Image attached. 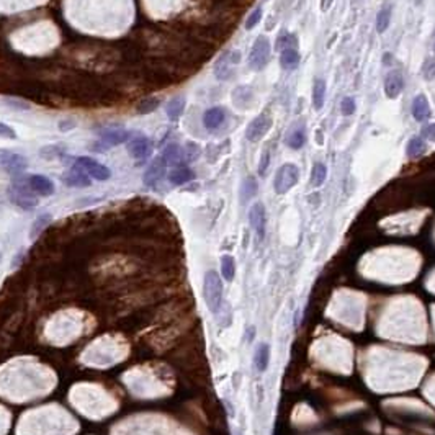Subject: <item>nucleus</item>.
Returning a JSON list of instances; mask_svg holds the SVG:
<instances>
[{
	"label": "nucleus",
	"instance_id": "obj_1",
	"mask_svg": "<svg viewBox=\"0 0 435 435\" xmlns=\"http://www.w3.org/2000/svg\"><path fill=\"white\" fill-rule=\"evenodd\" d=\"M7 193H9V198L13 205L23 210H33L34 206H38V195L31 190L30 183H28V177H15Z\"/></svg>",
	"mask_w": 435,
	"mask_h": 435
},
{
	"label": "nucleus",
	"instance_id": "obj_2",
	"mask_svg": "<svg viewBox=\"0 0 435 435\" xmlns=\"http://www.w3.org/2000/svg\"><path fill=\"white\" fill-rule=\"evenodd\" d=\"M203 296L208 309L213 314H219L221 308H223V282H221L219 273L215 270L205 273L203 280Z\"/></svg>",
	"mask_w": 435,
	"mask_h": 435
},
{
	"label": "nucleus",
	"instance_id": "obj_3",
	"mask_svg": "<svg viewBox=\"0 0 435 435\" xmlns=\"http://www.w3.org/2000/svg\"><path fill=\"white\" fill-rule=\"evenodd\" d=\"M299 180V170L295 164H283V166L276 170L273 188L276 195H285L295 187Z\"/></svg>",
	"mask_w": 435,
	"mask_h": 435
},
{
	"label": "nucleus",
	"instance_id": "obj_4",
	"mask_svg": "<svg viewBox=\"0 0 435 435\" xmlns=\"http://www.w3.org/2000/svg\"><path fill=\"white\" fill-rule=\"evenodd\" d=\"M133 134L123 130V128H105V130L98 131V141L97 144H100L98 147H95V151L102 152V151H108L110 147H115L123 144V142H128L131 139Z\"/></svg>",
	"mask_w": 435,
	"mask_h": 435
},
{
	"label": "nucleus",
	"instance_id": "obj_5",
	"mask_svg": "<svg viewBox=\"0 0 435 435\" xmlns=\"http://www.w3.org/2000/svg\"><path fill=\"white\" fill-rule=\"evenodd\" d=\"M270 53H272L270 41L265 36H259L251 49V54H249V66H251V69L257 70V72L265 69L270 59Z\"/></svg>",
	"mask_w": 435,
	"mask_h": 435
},
{
	"label": "nucleus",
	"instance_id": "obj_6",
	"mask_svg": "<svg viewBox=\"0 0 435 435\" xmlns=\"http://www.w3.org/2000/svg\"><path fill=\"white\" fill-rule=\"evenodd\" d=\"M241 59V53L239 51H226L218 58L215 64V75L219 81H227L231 79L232 75V69L234 66L239 62Z\"/></svg>",
	"mask_w": 435,
	"mask_h": 435
},
{
	"label": "nucleus",
	"instance_id": "obj_7",
	"mask_svg": "<svg viewBox=\"0 0 435 435\" xmlns=\"http://www.w3.org/2000/svg\"><path fill=\"white\" fill-rule=\"evenodd\" d=\"M0 167H2L5 172H9L12 175L18 177L21 172H25L28 167V161L17 152H10V151H0Z\"/></svg>",
	"mask_w": 435,
	"mask_h": 435
},
{
	"label": "nucleus",
	"instance_id": "obj_8",
	"mask_svg": "<svg viewBox=\"0 0 435 435\" xmlns=\"http://www.w3.org/2000/svg\"><path fill=\"white\" fill-rule=\"evenodd\" d=\"M75 162L79 164V166L85 170V172L89 174L90 178H95V180H108V178L111 177V170L103 166V164H100L97 159L94 157H89V155H85V157H77Z\"/></svg>",
	"mask_w": 435,
	"mask_h": 435
},
{
	"label": "nucleus",
	"instance_id": "obj_9",
	"mask_svg": "<svg viewBox=\"0 0 435 435\" xmlns=\"http://www.w3.org/2000/svg\"><path fill=\"white\" fill-rule=\"evenodd\" d=\"M270 128H272V118L270 116L260 115L257 118H254L246 130V139L251 142H259L268 133Z\"/></svg>",
	"mask_w": 435,
	"mask_h": 435
},
{
	"label": "nucleus",
	"instance_id": "obj_10",
	"mask_svg": "<svg viewBox=\"0 0 435 435\" xmlns=\"http://www.w3.org/2000/svg\"><path fill=\"white\" fill-rule=\"evenodd\" d=\"M62 180L66 185H69V187H77V188H85L92 185L90 182L92 178L77 162H74L72 166H70V169L66 174H62Z\"/></svg>",
	"mask_w": 435,
	"mask_h": 435
},
{
	"label": "nucleus",
	"instance_id": "obj_11",
	"mask_svg": "<svg viewBox=\"0 0 435 435\" xmlns=\"http://www.w3.org/2000/svg\"><path fill=\"white\" fill-rule=\"evenodd\" d=\"M152 151V144L149 141L147 136H142V134H138V136H133L128 142V152L136 161L144 162L147 159V155L151 154Z\"/></svg>",
	"mask_w": 435,
	"mask_h": 435
},
{
	"label": "nucleus",
	"instance_id": "obj_12",
	"mask_svg": "<svg viewBox=\"0 0 435 435\" xmlns=\"http://www.w3.org/2000/svg\"><path fill=\"white\" fill-rule=\"evenodd\" d=\"M249 223H251L252 229L255 231V236L259 241H263L265 238V224H267V216H265V208L262 203L252 205L251 211H249Z\"/></svg>",
	"mask_w": 435,
	"mask_h": 435
},
{
	"label": "nucleus",
	"instance_id": "obj_13",
	"mask_svg": "<svg viewBox=\"0 0 435 435\" xmlns=\"http://www.w3.org/2000/svg\"><path fill=\"white\" fill-rule=\"evenodd\" d=\"M166 170H167V164L164 162V159L161 157V155L159 157H155L144 172V183L147 185V187L154 188L155 185H159L162 177L166 175Z\"/></svg>",
	"mask_w": 435,
	"mask_h": 435
},
{
	"label": "nucleus",
	"instance_id": "obj_14",
	"mask_svg": "<svg viewBox=\"0 0 435 435\" xmlns=\"http://www.w3.org/2000/svg\"><path fill=\"white\" fill-rule=\"evenodd\" d=\"M403 89H404V81L401 72H398V70L388 72L386 77H384V94H386V97L394 100L401 95Z\"/></svg>",
	"mask_w": 435,
	"mask_h": 435
},
{
	"label": "nucleus",
	"instance_id": "obj_15",
	"mask_svg": "<svg viewBox=\"0 0 435 435\" xmlns=\"http://www.w3.org/2000/svg\"><path fill=\"white\" fill-rule=\"evenodd\" d=\"M28 183H30V187L34 193L41 195V196H51L56 190L54 183L49 180L46 175H39V174L30 175L28 177Z\"/></svg>",
	"mask_w": 435,
	"mask_h": 435
},
{
	"label": "nucleus",
	"instance_id": "obj_16",
	"mask_svg": "<svg viewBox=\"0 0 435 435\" xmlns=\"http://www.w3.org/2000/svg\"><path fill=\"white\" fill-rule=\"evenodd\" d=\"M412 116L416 121L422 123V121L430 118V106H429V100L424 94L416 95L414 102H412Z\"/></svg>",
	"mask_w": 435,
	"mask_h": 435
},
{
	"label": "nucleus",
	"instance_id": "obj_17",
	"mask_svg": "<svg viewBox=\"0 0 435 435\" xmlns=\"http://www.w3.org/2000/svg\"><path fill=\"white\" fill-rule=\"evenodd\" d=\"M169 182L172 185H185L195 178V174L187 166H175L169 170Z\"/></svg>",
	"mask_w": 435,
	"mask_h": 435
},
{
	"label": "nucleus",
	"instance_id": "obj_18",
	"mask_svg": "<svg viewBox=\"0 0 435 435\" xmlns=\"http://www.w3.org/2000/svg\"><path fill=\"white\" fill-rule=\"evenodd\" d=\"M226 120V113L223 108H219V106H213V108L206 110L205 115H203V125L206 130H216V128H219L221 125L224 123Z\"/></svg>",
	"mask_w": 435,
	"mask_h": 435
},
{
	"label": "nucleus",
	"instance_id": "obj_19",
	"mask_svg": "<svg viewBox=\"0 0 435 435\" xmlns=\"http://www.w3.org/2000/svg\"><path fill=\"white\" fill-rule=\"evenodd\" d=\"M161 157L164 159V162L167 164V167H175V166H180L182 161L185 159L183 157V151L180 149V146L175 144V142H172V144H169L166 149L162 151Z\"/></svg>",
	"mask_w": 435,
	"mask_h": 435
},
{
	"label": "nucleus",
	"instance_id": "obj_20",
	"mask_svg": "<svg viewBox=\"0 0 435 435\" xmlns=\"http://www.w3.org/2000/svg\"><path fill=\"white\" fill-rule=\"evenodd\" d=\"M268 362H270V345L260 344L255 348L254 353V367L259 373H263L268 368Z\"/></svg>",
	"mask_w": 435,
	"mask_h": 435
},
{
	"label": "nucleus",
	"instance_id": "obj_21",
	"mask_svg": "<svg viewBox=\"0 0 435 435\" xmlns=\"http://www.w3.org/2000/svg\"><path fill=\"white\" fill-rule=\"evenodd\" d=\"M280 64L285 70H295L299 66V53L296 48H285L280 51Z\"/></svg>",
	"mask_w": 435,
	"mask_h": 435
},
{
	"label": "nucleus",
	"instance_id": "obj_22",
	"mask_svg": "<svg viewBox=\"0 0 435 435\" xmlns=\"http://www.w3.org/2000/svg\"><path fill=\"white\" fill-rule=\"evenodd\" d=\"M326 100V82L323 79H316L312 85V108L316 111L323 110Z\"/></svg>",
	"mask_w": 435,
	"mask_h": 435
},
{
	"label": "nucleus",
	"instance_id": "obj_23",
	"mask_svg": "<svg viewBox=\"0 0 435 435\" xmlns=\"http://www.w3.org/2000/svg\"><path fill=\"white\" fill-rule=\"evenodd\" d=\"M183 110H185V98L183 97H174L172 100H169V103L166 106L167 116L172 121H177L178 118H180Z\"/></svg>",
	"mask_w": 435,
	"mask_h": 435
},
{
	"label": "nucleus",
	"instance_id": "obj_24",
	"mask_svg": "<svg viewBox=\"0 0 435 435\" xmlns=\"http://www.w3.org/2000/svg\"><path fill=\"white\" fill-rule=\"evenodd\" d=\"M221 275H223L226 282L234 280V275H236V260L229 254H224L221 257Z\"/></svg>",
	"mask_w": 435,
	"mask_h": 435
},
{
	"label": "nucleus",
	"instance_id": "obj_25",
	"mask_svg": "<svg viewBox=\"0 0 435 435\" xmlns=\"http://www.w3.org/2000/svg\"><path fill=\"white\" fill-rule=\"evenodd\" d=\"M51 221H53V216L49 215V213H43V215H39L36 219H34V223H33V226H31L30 239H36L39 234L49 226V223H51Z\"/></svg>",
	"mask_w": 435,
	"mask_h": 435
},
{
	"label": "nucleus",
	"instance_id": "obj_26",
	"mask_svg": "<svg viewBox=\"0 0 435 435\" xmlns=\"http://www.w3.org/2000/svg\"><path fill=\"white\" fill-rule=\"evenodd\" d=\"M257 188H259L257 182H255L252 177L246 178V180L242 182V187H241V202L247 203L252 196H255V193H257Z\"/></svg>",
	"mask_w": 435,
	"mask_h": 435
},
{
	"label": "nucleus",
	"instance_id": "obj_27",
	"mask_svg": "<svg viewBox=\"0 0 435 435\" xmlns=\"http://www.w3.org/2000/svg\"><path fill=\"white\" fill-rule=\"evenodd\" d=\"M425 141L422 138H412L409 142H408V147H406V154L409 155V157H419V155H422L425 152Z\"/></svg>",
	"mask_w": 435,
	"mask_h": 435
},
{
	"label": "nucleus",
	"instance_id": "obj_28",
	"mask_svg": "<svg viewBox=\"0 0 435 435\" xmlns=\"http://www.w3.org/2000/svg\"><path fill=\"white\" fill-rule=\"evenodd\" d=\"M389 21H391V7H384V9H381L380 12H378L376 15V31L383 34L384 31L388 30L389 26Z\"/></svg>",
	"mask_w": 435,
	"mask_h": 435
},
{
	"label": "nucleus",
	"instance_id": "obj_29",
	"mask_svg": "<svg viewBox=\"0 0 435 435\" xmlns=\"http://www.w3.org/2000/svg\"><path fill=\"white\" fill-rule=\"evenodd\" d=\"M326 177H327V167L321 162L314 164L312 172H311V185L312 187H321V185L326 182Z\"/></svg>",
	"mask_w": 435,
	"mask_h": 435
},
{
	"label": "nucleus",
	"instance_id": "obj_30",
	"mask_svg": "<svg viewBox=\"0 0 435 435\" xmlns=\"http://www.w3.org/2000/svg\"><path fill=\"white\" fill-rule=\"evenodd\" d=\"M64 155H66V151H64L62 146H58V144H51V146H46L41 149V157L46 161L62 159Z\"/></svg>",
	"mask_w": 435,
	"mask_h": 435
},
{
	"label": "nucleus",
	"instance_id": "obj_31",
	"mask_svg": "<svg viewBox=\"0 0 435 435\" xmlns=\"http://www.w3.org/2000/svg\"><path fill=\"white\" fill-rule=\"evenodd\" d=\"M161 105V100L155 98V97H149L146 100H142V102L139 103L138 106V113L139 115H149V113H152L159 108Z\"/></svg>",
	"mask_w": 435,
	"mask_h": 435
},
{
	"label": "nucleus",
	"instance_id": "obj_32",
	"mask_svg": "<svg viewBox=\"0 0 435 435\" xmlns=\"http://www.w3.org/2000/svg\"><path fill=\"white\" fill-rule=\"evenodd\" d=\"M287 144L291 149H296V151H298V149H301L304 146V131L303 130L291 131L288 134V138H287Z\"/></svg>",
	"mask_w": 435,
	"mask_h": 435
},
{
	"label": "nucleus",
	"instance_id": "obj_33",
	"mask_svg": "<svg viewBox=\"0 0 435 435\" xmlns=\"http://www.w3.org/2000/svg\"><path fill=\"white\" fill-rule=\"evenodd\" d=\"M285 48H296L295 34H283L276 39V51H282Z\"/></svg>",
	"mask_w": 435,
	"mask_h": 435
},
{
	"label": "nucleus",
	"instance_id": "obj_34",
	"mask_svg": "<svg viewBox=\"0 0 435 435\" xmlns=\"http://www.w3.org/2000/svg\"><path fill=\"white\" fill-rule=\"evenodd\" d=\"M262 18V7H257V9H254L251 15L247 17L246 20V30H252L254 26L259 25V21Z\"/></svg>",
	"mask_w": 435,
	"mask_h": 435
},
{
	"label": "nucleus",
	"instance_id": "obj_35",
	"mask_svg": "<svg viewBox=\"0 0 435 435\" xmlns=\"http://www.w3.org/2000/svg\"><path fill=\"white\" fill-rule=\"evenodd\" d=\"M422 75L425 81H432L435 77V59L429 58L422 64Z\"/></svg>",
	"mask_w": 435,
	"mask_h": 435
},
{
	"label": "nucleus",
	"instance_id": "obj_36",
	"mask_svg": "<svg viewBox=\"0 0 435 435\" xmlns=\"http://www.w3.org/2000/svg\"><path fill=\"white\" fill-rule=\"evenodd\" d=\"M355 108H357V105H355V100H353L352 97H345L344 100H342L340 110H342V113H344L345 116L353 115V113H355Z\"/></svg>",
	"mask_w": 435,
	"mask_h": 435
},
{
	"label": "nucleus",
	"instance_id": "obj_37",
	"mask_svg": "<svg viewBox=\"0 0 435 435\" xmlns=\"http://www.w3.org/2000/svg\"><path fill=\"white\" fill-rule=\"evenodd\" d=\"M4 102L7 103V106H10V108L13 110H28L30 108V105H28L26 102H23V100H18V98H4Z\"/></svg>",
	"mask_w": 435,
	"mask_h": 435
},
{
	"label": "nucleus",
	"instance_id": "obj_38",
	"mask_svg": "<svg viewBox=\"0 0 435 435\" xmlns=\"http://www.w3.org/2000/svg\"><path fill=\"white\" fill-rule=\"evenodd\" d=\"M75 126H77V121H75V120H72V118L61 120L59 123H58L59 131H62V133H69V131H72Z\"/></svg>",
	"mask_w": 435,
	"mask_h": 435
},
{
	"label": "nucleus",
	"instance_id": "obj_39",
	"mask_svg": "<svg viewBox=\"0 0 435 435\" xmlns=\"http://www.w3.org/2000/svg\"><path fill=\"white\" fill-rule=\"evenodd\" d=\"M0 136L7 138V139H15L17 133H15V130H13L12 126H9L7 123H2V121H0Z\"/></svg>",
	"mask_w": 435,
	"mask_h": 435
},
{
	"label": "nucleus",
	"instance_id": "obj_40",
	"mask_svg": "<svg viewBox=\"0 0 435 435\" xmlns=\"http://www.w3.org/2000/svg\"><path fill=\"white\" fill-rule=\"evenodd\" d=\"M420 138H422L424 141H430V142H435V123L425 126L422 130V134H420Z\"/></svg>",
	"mask_w": 435,
	"mask_h": 435
},
{
	"label": "nucleus",
	"instance_id": "obj_41",
	"mask_svg": "<svg viewBox=\"0 0 435 435\" xmlns=\"http://www.w3.org/2000/svg\"><path fill=\"white\" fill-rule=\"evenodd\" d=\"M268 164H270V154H268V151H265L262 154V159H260V164H259V175L260 177L265 175L267 169H268Z\"/></svg>",
	"mask_w": 435,
	"mask_h": 435
},
{
	"label": "nucleus",
	"instance_id": "obj_42",
	"mask_svg": "<svg viewBox=\"0 0 435 435\" xmlns=\"http://www.w3.org/2000/svg\"><path fill=\"white\" fill-rule=\"evenodd\" d=\"M332 0H323V5H321V9H323V12H327V9L331 7Z\"/></svg>",
	"mask_w": 435,
	"mask_h": 435
},
{
	"label": "nucleus",
	"instance_id": "obj_43",
	"mask_svg": "<svg viewBox=\"0 0 435 435\" xmlns=\"http://www.w3.org/2000/svg\"><path fill=\"white\" fill-rule=\"evenodd\" d=\"M416 4H420V0H416Z\"/></svg>",
	"mask_w": 435,
	"mask_h": 435
},
{
	"label": "nucleus",
	"instance_id": "obj_44",
	"mask_svg": "<svg viewBox=\"0 0 435 435\" xmlns=\"http://www.w3.org/2000/svg\"><path fill=\"white\" fill-rule=\"evenodd\" d=\"M0 260H2V255H0Z\"/></svg>",
	"mask_w": 435,
	"mask_h": 435
},
{
	"label": "nucleus",
	"instance_id": "obj_45",
	"mask_svg": "<svg viewBox=\"0 0 435 435\" xmlns=\"http://www.w3.org/2000/svg\"><path fill=\"white\" fill-rule=\"evenodd\" d=\"M433 51H435V46H433Z\"/></svg>",
	"mask_w": 435,
	"mask_h": 435
}]
</instances>
